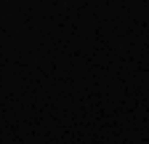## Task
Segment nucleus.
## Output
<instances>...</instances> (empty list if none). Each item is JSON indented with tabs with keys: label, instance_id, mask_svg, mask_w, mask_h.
Returning a JSON list of instances; mask_svg holds the SVG:
<instances>
[]
</instances>
